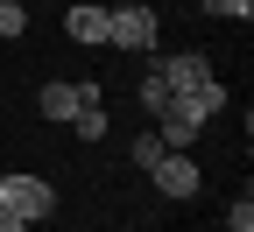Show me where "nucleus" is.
<instances>
[{"instance_id": "nucleus-4", "label": "nucleus", "mask_w": 254, "mask_h": 232, "mask_svg": "<svg viewBox=\"0 0 254 232\" xmlns=\"http://www.w3.org/2000/svg\"><path fill=\"white\" fill-rule=\"evenodd\" d=\"M148 63H155V78L170 85V98L205 92V85H212V56H205V49H184V56H148Z\"/></svg>"}, {"instance_id": "nucleus-7", "label": "nucleus", "mask_w": 254, "mask_h": 232, "mask_svg": "<svg viewBox=\"0 0 254 232\" xmlns=\"http://www.w3.org/2000/svg\"><path fill=\"white\" fill-rule=\"evenodd\" d=\"M64 28H71L78 43H106V7H92V0H78L71 14H64Z\"/></svg>"}, {"instance_id": "nucleus-1", "label": "nucleus", "mask_w": 254, "mask_h": 232, "mask_svg": "<svg viewBox=\"0 0 254 232\" xmlns=\"http://www.w3.org/2000/svg\"><path fill=\"white\" fill-rule=\"evenodd\" d=\"M155 36H163V14H155L148 0L106 7V49H120V56H155Z\"/></svg>"}, {"instance_id": "nucleus-8", "label": "nucleus", "mask_w": 254, "mask_h": 232, "mask_svg": "<svg viewBox=\"0 0 254 232\" xmlns=\"http://www.w3.org/2000/svg\"><path fill=\"white\" fill-rule=\"evenodd\" d=\"M0 36H7V43L28 36V7H21V0H0Z\"/></svg>"}, {"instance_id": "nucleus-10", "label": "nucleus", "mask_w": 254, "mask_h": 232, "mask_svg": "<svg viewBox=\"0 0 254 232\" xmlns=\"http://www.w3.org/2000/svg\"><path fill=\"white\" fill-rule=\"evenodd\" d=\"M170 106V85L155 78V63H148V78H141V113H163Z\"/></svg>"}, {"instance_id": "nucleus-13", "label": "nucleus", "mask_w": 254, "mask_h": 232, "mask_svg": "<svg viewBox=\"0 0 254 232\" xmlns=\"http://www.w3.org/2000/svg\"><path fill=\"white\" fill-rule=\"evenodd\" d=\"M127 155H134V169H148V162H155V155H163V134H155V127H148V134H141L134 148H127Z\"/></svg>"}, {"instance_id": "nucleus-2", "label": "nucleus", "mask_w": 254, "mask_h": 232, "mask_svg": "<svg viewBox=\"0 0 254 232\" xmlns=\"http://www.w3.org/2000/svg\"><path fill=\"white\" fill-rule=\"evenodd\" d=\"M0 211H14L21 225H43V218L57 211V190H50L43 176H28V169H14V176H0Z\"/></svg>"}, {"instance_id": "nucleus-3", "label": "nucleus", "mask_w": 254, "mask_h": 232, "mask_svg": "<svg viewBox=\"0 0 254 232\" xmlns=\"http://www.w3.org/2000/svg\"><path fill=\"white\" fill-rule=\"evenodd\" d=\"M155 134H163V148H190L205 134V106H198V92H184V98H170L163 113H155Z\"/></svg>"}, {"instance_id": "nucleus-9", "label": "nucleus", "mask_w": 254, "mask_h": 232, "mask_svg": "<svg viewBox=\"0 0 254 232\" xmlns=\"http://www.w3.org/2000/svg\"><path fill=\"white\" fill-rule=\"evenodd\" d=\"M71 127H78V141H106V113H99V106H78Z\"/></svg>"}, {"instance_id": "nucleus-11", "label": "nucleus", "mask_w": 254, "mask_h": 232, "mask_svg": "<svg viewBox=\"0 0 254 232\" xmlns=\"http://www.w3.org/2000/svg\"><path fill=\"white\" fill-rule=\"evenodd\" d=\"M226 232H254V197H247V190L233 197V211H226Z\"/></svg>"}, {"instance_id": "nucleus-6", "label": "nucleus", "mask_w": 254, "mask_h": 232, "mask_svg": "<svg viewBox=\"0 0 254 232\" xmlns=\"http://www.w3.org/2000/svg\"><path fill=\"white\" fill-rule=\"evenodd\" d=\"M36 106H43V120H71L78 106H99V85H43Z\"/></svg>"}, {"instance_id": "nucleus-12", "label": "nucleus", "mask_w": 254, "mask_h": 232, "mask_svg": "<svg viewBox=\"0 0 254 232\" xmlns=\"http://www.w3.org/2000/svg\"><path fill=\"white\" fill-rule=\"evenodd\" d=\"M198 7H205V14H226V21H247L254 0H198Z\"/></svg>"}, {"instance_id": "nucleus-5", "label": "nucleus", "mask_w": 254, "mask_h": 232, "mask_svg": "<svg viewBox=\"0 0 254 232\" xmlns=\"http://www.w3.org/2000/svg\"><path fill=\"white\" fill-rule=\"evenodd\" d=\"M148 176H155V190H163V197H198V162H190L184 148H163V155H155L148 162Z\"/></svg>"}, {"instance_id": "nucleus-14", "label": "nucleus", "mask_w": 254, "mask_h": 232, "mask_svg": "<svg viewBox=\"0 0 254 232\" xmlns=\"http://www.w3.org/2000/svg\"><path fill=\"white\" fill-rule=\"evenodd\" d=\"M0 232H28V225H21V218H14V211H0Z\"/></svg>"}]
</instances>
